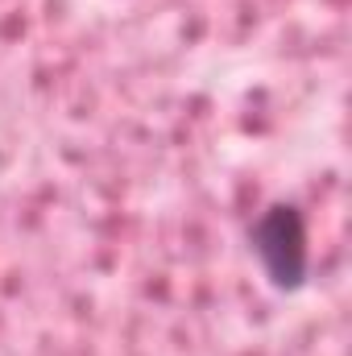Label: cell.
<instances>
[{"label": "cell", "mask_w": 352, "mask_h": 356, "mask_svg": "<svg viewBox=\"0 0 352 356\" xmlns=\"http://www.w3.org/2000/svg\"><path fill=\"white\" fill-rule=\"evenodd\" d=\"M249 249L262 261L265 282L282 294H294L307 286L311 273V245H307V216L298 203H269L249 224Z\"/></svg>", "instance_id": "6da1fadb"}]
</instances>
